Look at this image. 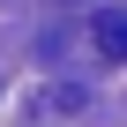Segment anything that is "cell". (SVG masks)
I'll use <instances>...</instances> for the list:
<instances>
[{
	"label": "cell",
	"instance_id": "1",
	"mask_svg": "<svg viewBox=\"0 0 127 127\" xmlns=\"http://www.w3.org/2000/svg\"><path fill=\"white\" fill-rule=\"evenodd\" d=\"M90 45H97L105 60H127V15H97V23H90Z\"/></svg>",
	"mask_w": 127,
	"mask_h": 127
}]
</instances>
